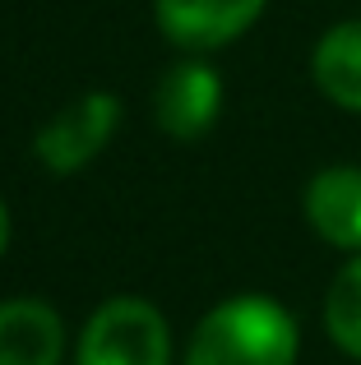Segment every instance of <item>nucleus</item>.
<instances>
[{
  "label": "nucleus",
  "instance_id": "obj_1",
  "mask_svg": "<svg viewBox=\"0 0 361 365\" xmlns=\"http://www.w3.org/2000/svg\"><path fill=\"white\" fill-rule=\"evenodd\" d=\"M297 319L269 296H232L199 319L185 365H292Z\"/></svg>",
  "mask_w": 361,
  "mask_h": 365
},
{
  "label": "nucleus",
  "instance_id": "obj_2",
  "mask_svg": "<svg viewBox=\"0 0 361 365\" xmlns=\"http://www.w3.org/2000/svg\"><path fill=\"white\" fill-rule=\"evenodd\" d=\"M167 324L139 296L107 301L79 338V365H167Z\"/></svg>",
  "mask_w": 361,
  "mask_h": 365
},
{
  "label": "nucleus",
  "instance_id": "obj_3",
  "mask_svg": "<svg viewBox=\"0 0 361 365\" xmlns=\"http://www.w3.org/2000/svg\"><path fill=\"white\" fill-rule=\"evenodd\" d=\"M116 125H121V102L111 98V93H83V98H74L61 116H51L42 130H37L33 153H37L42 167H51V171L65 176V171L88 167V162L111 143Z\"/></svg>",
  "mask_w": 361,
  "mask_h": 365
},
{
  "label": "nucleus",
  "instance_id": "obj_4",
  "mask_svg": "<svg viewBox=\"0 0 361 365\" xmlns=\"http://www.w3.org/2000/svg\"><path fill=\"white\" fill-rule=\"evenodd\" d=\"M264 5L269 0H153L158 28L185 51H218L236 42L264 14Z\"/></svg>",
  "mask_w": 361,
  "mask_h": 365
},
{
  "label": "nucleus",
  "instance_id": "obj_5",
  "mask_svg": "<svg viewBox=\"0 0 361 365\" xmlns=\"http://www.w3.org/2000/svg\"><path fill=\"white\" fill-rule=\"evenodd\" d=\"M223 107V83L204 61H180L163 74L153 93V120L163 125L172 139H199L208 125L218 120Z\"/></svg>",
  "mask_w": 361,
  "mask_h": 365
},
{
  "label": "nucleus",
  "instance_id": "obj_6",
  "mask_svg": "<svg viewBox=\"0 0 361 365\" xmlns=\"http://www.w3.org/2000/svg\"><path fill=\"white\" fill-rule=\"evenodd\" d=\"M306 222L320 241L361 255V167H325L310 180Z\"/></svg>",
  "mask_w": 361,
  "mask_h": 365
},
{
  "label": "nucleus",
  "instance_id": "obj_7",
  "mask_svg": "<svg viewBox=\"0 0 361 365\" xmlns=\"http://www.w3.org/2000/svg\"><path fill=\"white\" fill-rule=\"evenodd\" d=\"M61 314L42 301L0 305V365H61Z\"/></svg>",
  "mask_w": 361,
  "mask_h": 365
},
{
  "label": "nucleus",
  "instance_id": "obj_8",
  "mask_svg": "<svg viewBox=\"0 0 361 365\" xmlns=\"http://www.w3.org/2000/svg\"><path fill=\"white\" fill-rule=\"evenodd\" d=\"M310 74H315V88L334 107L361 111V19L334 24L320 37L315 56H310Z\"/></svg>",
  "mask_w": 361,
  "mask_h": 365
},
{
  "label": "nucleus",
  "instance_id": "obj_9",
  "mask_svg": "<svg viewBox=\"0 0 361 365\" xmlns=\"http://www.w3.org/2000/svg\"><path fill=\"white\" fill-rule=\"evenodd\" d=\"M325 329L347 356L361 361V255L338 268L325 296Z\"/></svg>",
  "mask_w": 361,
  "mask_h": 365
},
{
  "label": "nucleus",
  "instance_id": "obj_10",
  "mask_svg": "<svg viewBox=\"0 0 361 365\" xmlns=\"http://www.w3.org/2000/svg\"><path fill=\"white\" fill-rule=\"evenodd\" d=\"M5 245H9V208L0 204V255H5Z\"/></svg>",
  "mask_w": 361,
  "mask_h": 365
}]
</instances>
